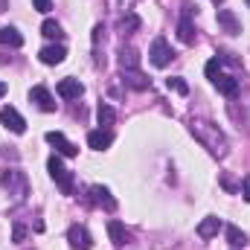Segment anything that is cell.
<instances>
[{
  "mask_svg": "<svg viewBox=\"0 0 250 250\" xmlns=\"http://www.w3.org/2000/svg\"><path fill=\"white\" fill-rule=\"evenodd\" d=\"M215 87L227 96V99H233L236 93H239V79L236 76H227V73H221L218 79H215Z\"/></svg>",
  "mask_w": 250,
  "mask_h": 250,
  "instance_id": "cell-16",
  "label": "cell"
},
{
  "mask_svg": "<svg viewBox=\"0 0 250 250\" xmlns=\"http://www.w3.org/2000/svg\"><path fill=\"white\" fill-rule=\"evenodd\" d=\"M47 172H50V178L59 184V189H62L64 195H73V172L64 169V163H62L59 154H53V157L47 160Z\"/></svg>",
  "mask_w": 250,
  "mask_h": 250,
  "instance_id": "cell-2",
  "label": "cell"
},
{
  "mask_svg": "<svg viewBox=\"0 0 250 250\" xmlns=\"http://www.w3.org/2000/svg\"><path fill=\"white\" fill-rule=\"evenodd\" d=\"M239 189H242V195H245V201L250 204V175L245 178V181H242V187H239Z\"/></svg>",
  "mask_w": 250,
  "mask_h": 250,
  "instance_id": "cell-29",
  "label": "cell"
},
{
  "mask_svg": "<svg viewBox=\"0 0 250 250\" xmlns=\"http://www.w3.org/2000/svg\"><path fill=\"white\" fill-rule=\"evenodd\" d=\"M84 93V84L79 79H62L59 82V96L62 99H79Z\"/></svg>",
  "mask_w": 250,
  "mask_h": 250,
  "instance_id": "cell-12",
  "label": "cell"
},
{
  "mask_svg": "<svg viewBox=\"0 0 250 250\" xmlns=\"http://www.w3.org/2000/svg\"><path fill=\"white\" fill-rule=\"evenodd\" d=\"M248 6H250V0H248Z\"/></svg>",
  "mask_w": 250,
  "mask_h": 250,
  "instance_id": "cell-33",
  "label": "cell"
},
{
  "mask_svg": "<svg viewBox=\"0 0 250 250\" xmlns=\"http://www.w3.org/2000/svg\"><path fill=\"white\" fill-rule=\"evenodd\" d=\"M108 236H111L114 245H128L131 242V233L125 230V224H120V221H108Z\"/></svg>",
  "mask_w": 250,
  "mask_h": 250,
  "instance_id": "cell-18",
  "label": "cell"
},
{
  "mask_svg": "<svg viewBox=\"0 0 250 250\" xmlns=\"http://www.w3.org/2000/svg\"><path fill=\"white\" fill-rule=\"evenodd\" d=\"M189 131L195 134V140L212 154V157H227V151H230V143H227V137H224V131L218 128L215 123H207V120H192L189 123Z\"/></svg>",
  "mask_w": 250,
  "mask_h": 250,
  "instance_id": "cell-1",
  "label": "cell"
},
{
  "mask_svg": "<svg viewBox=\"0 0 250 250\" xmlns=\"http://www.w3.org/2000/svg\"><path fill=\"white\" fill-rule=\"evenodd\" d=\"M0 44L3 47H21L23 44V35L15 26H0Z\"/></svg>",
  "mask_w": 250,
  "mask_h": 250,
  "instance_id": "cell-19",
  "label": "cell"
},
{
  "mask_svg": "<svg viewBox=\"0 0 250 250\" xmlns=\"http://www.w3.org/2000/svg\"><path fill=\"white\" fill-rule=\"evenodd\" d=\"M221 187L230 189V192H236V184H233V178H227V175H221Z\"/></svg>",
  "mask_w": 250,
  "mask_h": 250,
  "instance_id": "cell-30",
  "label": "cell"
},
{
  "mask_svg": "<svg viewBox=\"0 0 250 250\" xmlns=\"http://www.w3.org/2000/svg\"><path fill=\"white\" fill-rule=\"evenodd\" d=\"M189 15H192V6L187 3V6H184V21L178 23V38H181L184 44H195V38H198V35H195V26H192Z\"/></svg>",
  "mask_w": 250,
  "mask_h": 250,
  "instance_id": "cell-10",
  "label": "cell"
},
{
  "mask_svg": "<svg viewBox=\"0 0 250 250\" xmlns=\"http://www.w3.org/2000/svg\"><path fill=\"white\" fill-rule=\"evenodd\" d=\"M166 87H169V90H175V93H181V96H187V93H189V84L181 79V76H172V79H166Z\"/></svg>",
  "mask_w": 250,
  "mask_h": 250,
  "instance_id": "cell-24",
  "label": "cell"
},
{
  "mask_svg": "<svg viewBox=\"0 0 250 250\" xmlns=\"http://www.w3.org/2000/svg\"><path fill=\"white\" fill-rule=\"evenodd\" d=\"M6 96V82H0V99Z\"/></svg>",
  "mask_w": 250,
  "mask_h": 250,
  "instance_id": "cell-31",
  "label": "cell"
},
{
  "mask_svg": "<svg viewBox=\"0 0 250 250\" xmlns=\"http://www.w3.org/2000/svg\"><path fill=\"white\" fill-rule=\"evenodd\" d=\"M47 143H50V146H56V151L64 154V157H76V154H79V148L64 137L62 131H47Z\"/></svg>",
  "mask_w": 250,
  "mask_h": 250,
  "instance_id": "cell-8",
  "label": "cell"
},
{
  "mask_svg": "<svg viewBox=\"0 0 250 250\" xmlns=\"http://www.w3.org/2000/svg\"><path fill=\"white\" fill-rule=\"evenodd\" d=\"M38 59L44 64H62L67 59V50H64L62 44H50V47H44L41 53H38Z\"/></svg>",
  "mask_w": 250,
  "mask_h": 250,
  "instance_id": "cell-14",
  "label": "cell"
},
{
  "mask_svg": "<svg viewBox=\"0 0 250 250\" xmlns=\"http://www.w3.org/2000/svg\"><path fill=\"white\" fill-rule=\"evenodd\" d=\"M218 26H221L227 35H239V32H242V23H239V18H236L230 9H218Z\"/></svg>",
  "mask_w": 250,
  "mask_h": 250,
  "instance_id": "cell-11",
  "label": "cell"
},
{
  "mask_svg": "<svg viewBox=\"0 0 250 250\" xmlns=\"http://www.w3.org/2000/svg\"><path fill=\"white\" fill-rule=\"evenodd\" d=\"M12 239H15V242H23V239H26V227H23V224H15Z\"/></svg>",
  "mask_w": 250,
  "mask_h": 250,
  "instance_id": "cell-27",
  "label": "cell"
},
{
  "mask_svg": "<svg viewBox=\"0 0 250 250\" xmlns=\"http://www.w3.org/2000/svg\"><path fill=\"white\" fill-rule=\"evenodd\" d=\"M32 6H35L38 12H50V9H53V0H32Z\"/></svg>",
  "mask_w": 250,
  "mask_h": 250,
  "instance_id": "cell-28",
  "label": "cell"
},
{
  "mask_svg": "<svg viewBox=\"0 0 250 250\" xmlns=\"http://www.w3.org/2000/svg\"><path fill=\"white\" fill-rule=\"evenodd\" d=\"M67 242H70V250H90L93 248V239H90L87 227H82V224H73L67 230Z\"/></svg>",
  "mask_w": 250,
  "mask_h": 250,
  "instance_id": "cell-5",
  "label": "cell"
},
{
  "mask_svg": "<svg viewBox=\"0 0 250 250\" xmlns=\"http://www.w3.org/2000/svg\"><path fill=\"white\" fill-rule=\"evenodd\" d=\"M111 143H114V134H111L108 128H96V131H90V134H87V146H90V148H96V151H105Z\"/></svg>",
  "mask_w": 250,
  "mask_h": 250,
  "instance_id": "cell-9",
  "label": "cell"
},
{
  "mask_svg": "<svg viewBox=\"0 0 250 250\" xmlns=\"http://www.w3.org/2000/svg\"><path fill=\"white\" fill-rule=\"evenodd\" d=\"M218 230H221V218H215V215H209V218H204L198 224V236L201 239H212V236H218Z\"/></svg>",
  "mask_w": 250,
  "mask_h": 250,
  "instance_id": "cell-17",
  "label": "cell"
},
{
  "mask_svg": "<svg viewBox=\"0 0 250 250\" xmlns=\"http://www.w3.org/2000/svg\"><path fill=\"white\" fill-rule=\"evenodd\" d=\"M87 192L93 195V204H99V207H105L108 212H114V209H117V201L111 198V192H108L105 187H99V184H96V187H90Z\"/></svg>",
  "mask_w": 250,
  "mask_h": 250,
  "instance_id": "cell-13",
  "label": "cell"
},
{
  "mask_svg": "<svg viewBox=\"0 0 250 250\" xmlns=\"http://www.w3.org/2000/svg\"><path fill=\"white\" fill-rule=\"evenodd\" d=\"M221 59H209V62H207V67H204V70H207V79H209V82H215V79H218V76H221Z\"/></svg>",
  "mask_w": 250,
  "mask_h": 250,
  "instance_id": "cell-26",
  "label": "cell"
},
{
  "mask_svg": "<svg viewBox=\"0 0 250 250\" xmlns=\"http://www.w3.org/2000/svg\"><path fill=\"white\" fill-rule=\"evenodd\" d=\"M0 123L6 125L12 134H23V131H26V120H23L12 105H3V108H0Z\"/></svg>",
  "mask_w": 250,
  "mask_h": 250,
  "instance_id": "cell-6",
  "label": "cell"
},
{
  "mask_svg": "<svg viewBox=\"0 0 250 250\" xmlns=\"http://www.w3.org/2000/svg\"><path fill=\"white\" fill-rule=\"evenodd\" d=\"M120 79H123L128 87H134V90H148V84H151L140 70H123V76H120Z\"/></svg>",
  "mask_w": 250,
  "mask_h": 250,
  "instance_id": "cell-15",
  "label": "cell"
},
{
  "mask_svg": "<svg viewBox=\"0 0 250 250\" xmlns=\"http://www.w3.org/2000/svg\"><path fill=\"white\" fill-rule=\"evenodd\" d=\"M224 233H227V242H230L233 248H245V245H248V236H245V233H242L239 227H233V224H230V227H227Z\"/></svg>",
  "mask_w": 250,
  "mask_h": 250,
  "instance_id": "cell-21",
  "label": "cell"
},
{
  "mask_svg": "<svg viewBox=\"0 0 250 250\" xmlns=\"http://www.w3.org/2000/svg\"><path fill=\"white\" fill-rule=\"evenodd\" d=\"M172 59H175V53H172L169 41L166 38H154L151 41V50H148V62L154 64V67H166Z\"/></svg>",
  "mask_w": 250,
  "mask_h": 250,
  "instance_id": "cell-4",
  "label": "cell"
},
{
  "mask_svg": "<svg viewBox=\"0 0 250 250\" xmlns=\"http://www.w3.org/2000/svg\"><path fill=\"white\" fill-rule=\"evenodd\" d=\"M134 29H140V18L137 15H123L120 18V32H134Z\"/></svg>",
  "mask_w": 250,
  "mask_h": 250,
  "instance_id": "cell-25",
  "label": "cell"
},
{
  "mask_svg": "<svg viewBox=\"0 0 250 250\" xmlns=\"http://www.w3.org/2000/svg\"><path fill=\"white\" fill-rule=\"evenodd\" d=\"M212 3H224V0H212Z\"/></svg>",
  "mask_w": 250,
  "mask_h": 250,
  "instance_id": "cell-32",
  "label": "cell"
},
{
  "mask_svg": "<svg viewBox=\"0 0 250 250\" xmlns=\"http://www.w3.org/2000/svg\"><path fill=\"white\" fill-rule=\"evenodd\" d=\"M120 67L123 70H137L140 67V53L134 47H123L120 50Z\"/></svg>",
  "mask_w": 250,
  "mask_h": 250,
  "instance_id": "cell-20",
  "label": "cell"
},
{
  "mask_svg": "<svg viewBox=\"0 0 250 250\" xmlns=\"http://www.w3.org/2000/svg\"><path fill=\"white\" fill-rule=\"evenodd\" d=\"M96 120H99V125H114L117 114H114L111 105H99V108H96Z\"/></svg>",
  "mask_w": 250,
  "mask_h": 250,
  "instance_id": "cell-22",
  "label": "cell"
},
{
  "mask_svg": "<svg viewBox=\"0 0 250 250\" xmlns=\"http://www.w3.org/2000/svg\"><path fill=\"white\" fill-rule=\"evenodd\" d=\"M29 102H35V108H38V111H44V114H53V111H56V99H53V96H50V90H47V87H41V84L29 90Z\"/></svg>",
  "mask_w": 250,
  "mask_h": 250,
  "instance_id": "cell-7",
  "label": "cell"
},
{
  "mask_svg": "<svg viewBox=\"0 0 250 250\" xmlns=\"http://www.w3.org/2000/svg\"><path fill=\"white\" fill-rule=\"evenodd\" d=\"M41 35H44V38H62L64 32L56 21H44V23H41Z\"/></svg>",
  "mask_w": 250,
  "mask_h": 250,
  "instance_id": "cell-23",
  "label": "cell"
},
{
  "mask_svg": "<svg viewBox=\"0 0 250 250\" xmlns=\"http://www.w3.org/2000/svg\"><path fill=\"white\" fill-rule=\"evenodd\" d=\"M0 187L9 189V192H15L18 201H23V198L29 195L26 178H23V172H18V169H0Z\"/></svg>",
  "mask_w": 250,
  "mask_h": 250,
  "instance_id": "cell-3",
  "label": "cell"
}]
</instances>
